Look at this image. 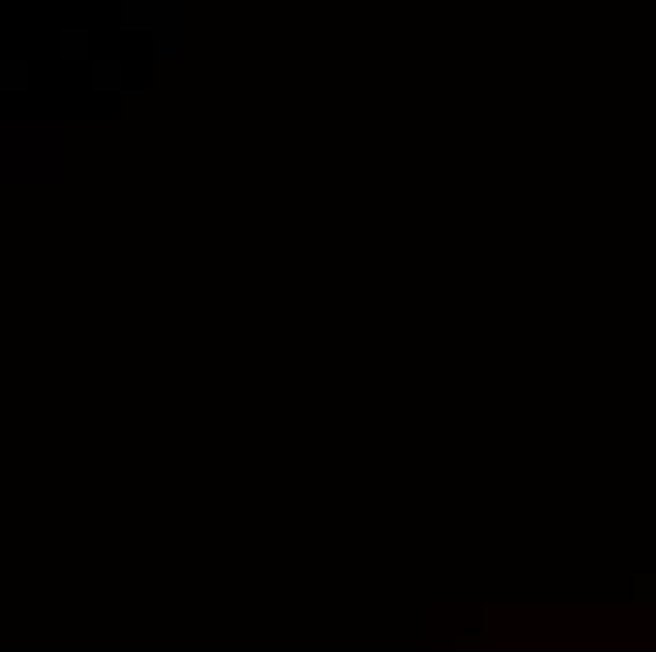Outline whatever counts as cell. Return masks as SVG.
Segmentation results:
<instances>
[]
</instances>
